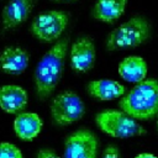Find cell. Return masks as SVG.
Wrapping results in <instances>:
<instances>
[{
  "label": "cell",
  "mask_w": 158,
  "mask_h": 158,
  "mask_svg": "<svg viewBox=\"0 0 158 158\" xmlns=\"http://www.w3.org/2000/svg\"><path fill=\"white\" fill-rule=\"evenodd\" d=\"M69 22V14L62 10H48L38 14L31 22L30 32L40 42H57Z\"/></svg>",
  "instance_id": "6"
},
{
  "label": "cell",
  "mask_w": 158,
  "mask_h": 158,
  "mask_svg": "<svg viewBox=\"0 0 158 158\" xmlns=\"http://www.w3.org/2000/svg\"><path fill=\"white\" fill-rule=\"evenodd\" d=\"M95 123L104 133L116 138L144 136L147 133L146 128L139 125L137 120L122 110L107 109L100 111L95 116Z\"/></svg>",
  "instance_id": "4"
},
{
  "label": "cell",
  "mask_w": 158,
  "mask_h": 158,
  "mask_svg": "<svg viewBox=\"0 0 158 158\" xmlns=\"http://www.w3.org/2000/svg\"><path fill=\"white\" fill-rule=\"evenodd\" d=\"M118 109L137 121L158 116V80L153 78L137 83L118 100Z\"/></svg>",
  "instance_id": "2"
},
{
  "label": "cell",
  "mask_w": 158,
  "mask_h": 158,
  "mask_svg": "<svg viewBox=\"0 0 158 158\" xmlns=\"http://www.w3.org/2000/svg\"><path fill=\"white\" fill-rule=\"evenodd\" d=\"M101 158H121V154H120L118 148L115 144H109L104 149Z\"/></svg>",
  "instance_id": "17"
},
{
  "label": "cell",
  "mask_w": 158,
  "mask_h": 158,
  "mask_svg": "<svg viewBox=\"0 0 158 158\" xmlns=\"http://www.w3.org/2000/svg\"><path fill=\"white\" fill-rule=\"evenodd\" d=\"M42 118L36 112H20L14 120V131L22 141H32L42 130Z\"/></svg>",
  "instance_id": "14"
},
{
  "label": "cell",
  "mask_w": 158,
  "mask_h": 158,
  "mask_svg": "<svg viewBox=\"0 0 158 158\" xmlns=\"http://www.w3.org/2000/svg\"><path fill=\"white\" fill-rule=\"evenodd\" d=\"M27 91L14 84L0 86V109L7 114H20L27 106Z\"/></svg>",
  "instance_id": "12"
},
{
  "label": "cell",
  "mask_w": 158,
  "mask_h": 158,
  "mask_svg": "<svg viewBox=\"0 0 158 158\" xmlns=\"http://www.w3.org/2000/svg\"><path fill=\"white\" fill-rule=\"evenodd\" d=\"M30 63V53L21 47L10 46L0 53V69L10 75L22 74Z\"/></svg>",
  "instance_id": "10"
},
{
  "label": "cell",
  "mask_w": 158,
  "mask_h": 158,
  "mask_svg": "<svg viewBox=\"0 0 158 158\" xmlns=\"http://www.w3.org/2000/svg\"><path fill=\"white\" fill-rule=\"evenodd\" d=\"M88 94L100 101H110L122 98L127 88L114 79H95L86 84Z\"/></svg>",
  "instance_id": "11"
},
{
  "label": "cell",
  "mask_w": 158,
  "mask_h": 158,
  "mask_svg": "<svg viewBox=\"0 0 158 158\" xmlns=\"http://www.w3.org/2000/svg\"><path fill=\"white\" fill-rule=\"evenodd\" d=\"M151 36L149 22L141 16L131 17L116 28L111 30L106 37L105 47L107 51H126L139 47Z\"/></svg>",
  "instance_id": "3"
},
{
  "label": "cell",
  "mask_w": 158,
  "mask_h": 158,
  "mask_svg": "<svg viewBox=\"0 0 158 158\" xmlns=\"http://www.w3.org/2000/svg\"><path fill=\"white\" fill-rule=\"evenodd\" d=\"M35 4L36 0H9L1 11L2 28L9 31L23 23L28 19Z\"/></svg>",
  "instance_id": "9"
},
{
  "label": "cell",
  "mask_w": 158,
  "mask_h": 158,
  "mask_svg": "<svg viewBox=\"0 0 158 158\" xmlns=\"http://www.w3.org/2000/svg\"><path fill=\"white\" fill-rule=\"evenodd\" d=\"M37 158H60L53 149L51 148H43L37 153Z\"/></svg>",
  "instance_id": "18"
},
{
  "label": "cell",
  "mask_w": 158,
  "mask_h": 158,
  "mask_svg": "<svg viewBox=\"0 0 158 158\" xmlns=\"http://www.w3.org/2000/svg\"><path fill=\"white\" fill-rule=\"evenodd\" d=\"M99 139L88 128H79L72 132L64 143L63 158H98Z\"/></svg>",
  "instance_id": "7"
},
{
  "label": "cell",
  "mask_w": 158,
  "mask_h": 158,
  "mask_svg": "<svg viewBox=\"0 0 158 158\" xmlns=\"http://www.w3.org/2000/svg\"><path fill=\"white\" fill-rule=\"evenodd\" d=\"M135 158H158V157H156V156H153L151 153H141V154L136 156Z\"/></svg>",
  "instance_id": "19"
},
{
  "label": "cell",
  "mask_w": 158,
  "mask_h": 158,
  "mask_svg": "<svg viewBox=\"0 0 158 158\" xmlns=\"http://www.w3.org/2000/svg\"><path fill=\"white\" fill-rule=\"evenodd\" d=\"M157 128H158V116H157Z\"/></svg>",
  "instance_id": "21"
},
{
  "label": "cell",
  "mask_w": 158,
  "mask_h": 158,
  "mask_svg": "<svg viewBox=\"0 0 158 158\" xmlns=\"http://www.w3.org/2000/svg\"><path fill=\"white\" fill-rule=\"evenodd\" d=\"M54 2H60V4H70V2H75L78 0H52Z\"/></svg>",
  "instance_id": "20"
},
{
  "label": "cell",
  "mask_w": 158,
  "mask_h": 158,
  "mask_svg": "<svg viewBox=\"0 0 158 158\" xmlns=\"http://www.w3.org/2000/svg\"><path fill=\"white\" fill-rule=\"evenodd\" d=\"M126 5L127 0H96L91 15L98 21L114 23L123 15Z\"/></svg>",
  "instance_id": "15"
},
{
  "label": "cell",
  "mask_w": 158,
  "mask_h": 158,
  "mask_svg": "<svg viewBox=\"0 0 158 158\" xmlns=\"http://www.w3.org/2000/svg\"><path fill=\"white\" fill-rule=\"evenodd\" d=\"M49 111L54 125L69 126L83 118L85 115V104L75 91L64 90L52 99Z\"/></svg>",
  "instance_id": "5"
},
{
  "label": "cell",
  "mask_w": 158,
  "mask_h": 158,
  "mask_svg": "<svg viewBox=\"0 0 158 158\" xmlns=\"http://www.w3.org/2000/svg\"><path fill=\"white\" fill-rule=\"evenodd\" d=\"M96 59V49L94 41L90 37H80L69 48L70 68L75 73L89 72Z\"/></svg>",
  "instance_id": "8"
},
{
  "label": "cell",
  "mask_w": 158,
  "mask_h": 158,
  "mask_svg": "<svg viewBox=\"0 0 158 158\" xmlns=\"http://www.w3.org/2000/svg\"><path fill=\"white\" fill-rule=\"evenodd\" d=\"M0 158H23L21 151L10 142H0Z\"/></svg>",
  "instance_id": "16"
},
{
  "label": "cell",
  "mask_w": 158,
  "mask_h": 158,
  "mask_svg": "<svg viewBox=\"0 0 158 158\" xmlns=\"http://www.w3.org/2000/svg\"><path fill=\"white\" fill-rule=\"evenodd\" d=\"M118 75L128 81V83H141L146 79L147 72H148V65L147 62L138 56H128L125 57L117 67Z\"/></svg>",
  "instance_id": "13"
},
{
  "label": "cell",
  "mask_w": 158,
  "mask_h": 158,
  "mask_svg": "<svg viewBox=\"0 0 158 158\" xmlns=\"http://www.w3.org/2000/svg\"><path fill=\"white\" fill-rule=\"evenodd\" d=\"M68 49L69 36L67 35L54 42V44L42 56L37 63L33 73V80L36 95L40 100H46L49 98L59 84L64 72Z\"/></svg>",
  "instance_id": "1"
}]
</instances>
